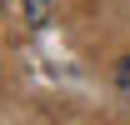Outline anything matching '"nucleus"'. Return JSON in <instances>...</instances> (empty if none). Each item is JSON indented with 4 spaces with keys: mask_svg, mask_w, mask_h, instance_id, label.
Wrapping results in <instances>:
<instances>
[{
    "mask_svg": "<svg viewBox=\"0 0 130 125\" xmlns=\"http://www.w3.org/2000/svg\"><path fill=\"white\" fill-rule=\"evenodd\" d=\"M25 15H30V25H45V0H25Z\"/></svg>",
    "mask_w": 130,
    "mask_h": 125,
    "instance_id": "1",
    "label": "nucleus"
},
{
    "mask_svg": "<svg viewBox=\"0 0 130 125\" xmlns=\"http://www.w3.org/2000/svg\"><path fill=\"white\" fill-rule=\"evenodd\" d=\"M115 85H120V90L130 95V55H125V60H120V65H115Z\"/></svg>",
    "mask_w": 130,
    "mask_h": 125,
    "instance_id": "2",
    "label": "nucleus"
}]
</instances>
